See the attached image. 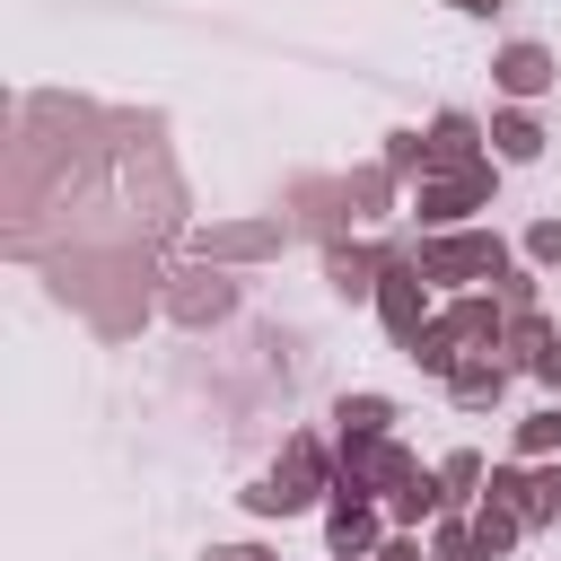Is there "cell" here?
Segmentation results:
<instances>
[{"instance_id":"obj_1","label":"cell","mask_w":561,"mask_h":561,"mask_svg":"<svg viewBox=\"0 0 561 561\" xmlns=\"http://www.w3.org/2000/svg\"><path fill=\"white\" fill-rule=\"evenodd\" d=\"M333 482H342L333 447H324L316 430H298V438H280V465H272V473L245 491V508H254V517H298V508H316Z\"/></svg>"},{"instance_id":"obj_2","label":"cell","mask_w":561,"mask_h":561,"mask_svg":"<svg viewBox=\"0 0 561 561\" xmlns=\"http://www.w3.org/2000/svg\"><path fill=\"white\" fill-rule=\"evenodd\" d=\"M412 263H421V280H438V289H465V280H508L517 272V254H508V237H491V228H447V237H412Z\"/></svg>"},{"instance_id":"obj_3","label":"cell","mask_w":561,"mask_h":561,"mask_svg":"<svg viewBox=\"0 0 561 561\" xmlns=\"http://www.w3.org/2000/svg\"><path fill=\"white\" fill-rule=\"evenodd\" d=\"M491 193H500V158L456 167V175H421L412 219H421V237H447V228H473V210H491Z\"/></svg>"},{"instance_id":"obj_4","label":"cell","mask_w":561,"mask_h":561,"mask_svg":"<svg viewBox=\"0 0 561 561\" xmlns=\"http://www.w3.org/2000/svg\"><path fill=\"white\" fill-rule=\"evenodd\" d=\"M377 324H386V342H394V351H412V342L430 333V280H421V263H412V237H386V280H377Z\"/></svg>"},{"instance_id":"obj_5","label":"cell","mask_w":561,"mask_h":561,"mask_svg":"<svg viewBox=\"0 0 561 561\" xmlns=\"http://www.w3.org/2000/svg\"><path fill=\"white\" fill-rule=\"evenodd\" d=\"M158 307H167L184 333H202V324H228V316H237V280H228L219 263H193V272H167Z\"/></svg>"},{"instance_id":"obj_6","label":"cell","mask_w":561,"mask_h":561,"mask_svg":"<svg viewBox=\"0 0 561 561\" xmlns=\"http://www.w3.org/2000/svg\"><path fill=\"white\" fill-rule=\"evenodd\" d=\"M184 245L202 263H263L289 245V219H210V228H184Z\"/></svg>"},{"instance_id":"obj_7","label":"cell","mask_w":561,"mask_h":561,"mask_svg":"<svg viewBox=\"0 0 561 561\" xmlns=\"http://www.w3.org/2000/svg\"><path fill=\"white\" fill-rule=\"evenodd\" d=\"M482 500L517 508L526 526H552L561 517V456H543V465H491V491Z\"/></svg>"},{"instance_id":"obj_8","label":"cell","mask_w":561,"mask_h":561,"mask_svg":"<svg viewBox=\"0 0 561 561\" xmlns=\"http://www.w3.org/2000/svg\"><path fill=\"white\" fill-rule=\"evenodd\" d=\"M491 88H500L508 105H535V96H552V88H561V53H552V44H535V35H517V44H500V53H491Z\"/></svg>"},{"instance_id":"obj_9","label":"cell","mask_w":561,"mask_h":561,"mask_svg":"<svg viewBox=\"0 0 561 561\" xmlns=\"http://www.w3.org/2000/svg\"><path fill=\"white\" fill-rule=\"evenodd\" d=\"M491 123H473L465 105H447V114H430V131H421V149H430V175H456V167H482L491 149Z\"/></svg>"},{"instance_id":"obj_10","label":"cell","mask_w":561,"mask_h":561,"mask_svg":"<svg viewBox=\"0 0 561 561\" xmlns=\"http://www.w3.org/2000/svg\"><path fill=\"white\" fill-rule=\"evenodd\" d=\"M324 280H333V298H351V307H377V280H386V245H351V237H324Z\"/></svg>"},{"instance_id":"obj_11","label":"cell","mask_w":561,"mask_h":561,"mask_svg":"<svg viewBox=\"0 0 561 561\" xmlns=\"http://www.w3.org/2000/svg\"><path fill=\"white\" fill-rule=\"evenodd\" d=\"M324 543H333V561H377V552H386L377 500H333V508H324Z\"/></svg>"},{"instance_id":"obj_12","label":"cell","mask_w":561,"mask_h":561,"mask_svg":"<svg viewBox=\"0 0 561 561\" xmlns=\"http://www.w3.org/2000/svg\"><path fill=\"white\" fill-rule=\"evenodd\" d=\"M465 351H500V333H508V307H500V289H465L447 316H438Z\"/></svg>"},{"instance_id":"obj_13","label":"cell","mask_w":561,"mask_h":561,"mask_svg":"<svg viewBox=\"0 0 561 561\" xmlns=\"http://www.w3.org/2000/svg\"><path fill=\"white\" fill-rule=\"evenodd\" d=\"M491 158H500V167H535V158H543L535 105H500V114H491Z\"/></svg>"},{"instance_id":"obj_14","label":"cell","mask_w":561,"mask_h":561,"mask_svg":"<svg viewBox=\"0 0 561 561\" xmlns=\"http://www.w3.org/2000/svg\"><path fill=\"white\" fill-rule=\"evenodd\" d=\"M333 193H342V210H351V219H386V210L403 202V175H394V167H351Z\"/></svg>"},{"instance_id":"obj_15","label":"cell","mask_w":561,"mask_h":561,"mask_svg":"<svg viewBox=\"0 0 561 561\" xmlns=\"http://www.w3.org/2000/svg\"><path fill=\"white\" fill-rule=\"evenodd\" d=\"M508 377H517V368H508V359H500V351H473V359H465V368H456V377H447V394H456V403H465V412H491V403H500V394H508Z\"/></svg>"},{"instance_id":"obj_16","label":"cell","mask_w":561,"mask_h":561,"mask_svg":"<svg viewBox=\"0 0 561 561\" xmlns=\"http://www.w3.org/2000/svg\"><path fill=\"white\" fill-rule=\"evenodd\" d=\"M552 333H561V324H552L543 307H517V316H508V333H500V359H508V368H535Z\"/></svg>"},{"instance_id":"obj_17","label":"cell","mask_w":561,"mask_h":561,"mask_svg":"<svg viewBox=\"0 0 561 561\" xmlns=\"http://www.w3.org/2000/svg\"><path fill=\"white\" fill-rule=\"evenodd\" d=\"M517 535H526V517H517V508L473 500V552H482V561H508V552H517Z\"/></svg>"},{"instance_id":"obj_18","label":"cell","mask_w":561,"mask_h":561,"mask_svg":"<svg viewBox=\"0 0 561 561\" xmlns=\"http://www.w3.org/2000/svg\"><path fill=\"white\" fill-rule=\"evenodd\" d=\"M333 430H368V438H394V394H342V403H333Z\"/></svg>"},{"instance_id":"obj_19","label":"cell","mask_w":561,"mask_h":561,"mask_svg":"<svg viewBox=\"0 0 561 561\" xmlns=\"http://www.w3.org/2000/svg\"><path fill=\"white\" fill-rule=\"evenodd\" d=\"M438 482H447V508H465V500H482V482H491V465H482L473 447H456V456H438Z\"/></svg>"},{"instance_id":"obj_20","label":"cell","mask_w":561,"mask_h":561,"mask_svg":"<svg viewBox=\"0 0 561 561\" xmlns=\"http://www.w3.org/2000/svg\"><path fill=\"white\" fill-rule=\"evenodd\" d=\"M543 456H561V403H543V412L517 421V465H543Z\"/></svg>"},{"instance_id":"obj_21","label":"cell","mask_w":561,"mask_h":561,"mask_svg":"<svg viewBox=\"0 0 561 561\" xmlns=\"http://www.w3.org/2000/svg\"><path fill=\"white\" fill-rule=\"evenodd\" d=\"M430 561H482L473 552V517H430Z\"/></svg>"},{"instance_id":"obj_22","label":"cell","mask_w":561,"mask_h":561,"mask_svg":"<svg viewBox=\"0 0 561 561\" xmlns=\"http://www.w3.org/2000/svg\"><path fill=\"white\" fill-rule=\"evenodd\" d=\"M377 167H394V175H430V149H421V131H386Z\"/></svg>"},{"instance_id":"obj_23","label":"cell","mask_w":561,"mask_h":561,"mask_svg":"<svg viewBox=\"0 0 561 561\" xmlns=\"http://www.w3.org/2000/svg\"><path fill=\"white\" fill-rule=\"evenodd\" d=\"M517 254H526V263H535V272H561V219H535V228H526V245H517Z\"/></svg>"},{"instance_id":"obj_24","label":"cell","mask_w":561,"mask_h":561,"mask_svg":"<svg viewBox=\"0 0 561 561\" xmlns=\"http://www.w3.org/2000/svg\"><path fill=\"white\" fill-rule=\"evenodd\" d=\"M377 561H430V543H421V535H403V526H394V535H386V552H377Z\"/></svg>"},{"instance_id":"obj_25","label":"cell","mask_w":561,"mask_h":561,"mask_svg":"<svg viewBox=\"0 0 561 561\" xmlns=\"http://www.w3.org/2000/svg\"><path fill=\"white\" fill-rule=\"evenodd\" d=\"M535 386H552V394H561V333L543 342V359H535Z\"/></svg>"},{"instance_id":"obj_26","label":"cell","mask_w":561,"mask_h":561,"mask_svg":"<svg viewBox=\"0 0 561 561\" xmlns=\"http://www.w3.org/2000/svg\"><path fill=\"white\" fill-rule=\"evenodd\" d=\"M202 561H272V552H263V543H210Z\"/></svg>"},{"instance_id":"obj_27","label":"cell","mask_w":561,"mask_h":561,"mask_svg":"<svg viewBox=\"0 0 561 561\" xmlns=\"http://www.w3.org/2000/svg\"><path fill=\"white\" fill-rule=\"evenodd\" d=\"M447 9H465V18H500L508 0H447Z\"/></svg>"}]
</instances>
